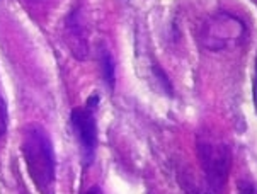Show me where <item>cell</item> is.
<instances>
[{
  "label": "cell",
  "mask_w": 257,
  "mask_h": 194,
  "mask_svg": "<svg viewBox=\"0 0 257 194\" xmlns=\"http://www.w3.org/2000/svg\"><path fill=\"white\" fill-rule=\"evenodd\" d=\"M23 155L28 167L29 177L41 194L55 192L56 162L51 140L46 129L39 124H33L26 129L23 141Z\"/></svg>",
  "instance_id": "obj_1"
},
{
  "label": "cell",
  "mask_w": 257,
  "mask_h": 194,
  "mask_svg": "<svg viewBox=\"0 0 257 194\" xmlns=\"http://www.w3.org/2000/svg\"><path fill=\"white\" fill-rule=\"evenodd\" d=\"M198 158L203 167L206 187L213 194H220L226 184L232 167V152L230 146L221 138H216L210 133L198 136Z\"/></svg>",
  "instance_id": "obj_2"
},
{
  "label": "cell",
  "mask_w": 257,
  "mask_h": 194,
  "mask_svg": "<svg viewBox=\"0 0 257 194\" xmlns=\"http://www.w3.org/2000/svg\"><path fill=\"white\" fill-rule=\"evenodd\" d=\"M247 28L238 17L228 12H218L204 23L201 29V43L211 51H223L242 45Z\"/></svg>",
  "instance_id": "obj_3"
},
{
  "label": "cell",
  "mask_w": 257,
  "mask_h": 194,
  "mask_svg": "<svg viewBox=\"0 0 257 194\" xmlns=\"http://www.w3.org/2000/svg\"><path fill=\"white\" fill-rule=\"evenodd\" d=\"M72 128L77 135L78 145L82 148V157L84 162L89 165L94 158L95 146H97V126H95V118L89 106L75 107L70 116Z\"/></svg>",
  "instance_id": "obj_4"
},
{
  "label": "cell",
  "mask_w": 257,
  "mask_h": 194,
  "mask_svg": "<svg viewBox=\"0 0 257 194\" xmlns=\"http://www.w3.org/2000/svg\"><path fill=\"white\" fill-rule=\"evenodd\" d=\"M67 29H68V45H70V48H72V53L75 55V58L78 60H85L87 43H85V38L82 36V28L77 19V14H72L70 19L67 21Z\"/></svg>",
  "instance_id": "obj_5"
},
{
  "label": "cell",
  "mask_w": 257,
  "mask_h": 194,
  "mask_svg": "<svg viewBox=\"0 0 257 194\" xmlns=\"http://www.w3.org/2000/svg\"><path fill=\"white\" fill-rule=\"evenodd\" d=\"M101 67H102L104 80H106V84L112 89V87H114V80H116V77H114V62H112L111 53L104 48V46H101Z\"/></svg>",
  "instance_id": "obj_6"
},
{
  "label": "cell",
  "mask_w": 257,
  "mask_h": 194,
  "mask_svg": "<svg viewBox=\"0 0 257 194\" xmlns=\"http://www.w3.org/2000/svg\"><path fill=\"white\" fill-rule=\"evenodd\" d=\"M7 131V106L0 94V136H4Z\"/></svg>",
  "instance_id": "obj_7"
},
{
  "label": "cell",
  "mask_w": 257,
  "mask_h": 194,
  "mask_svg": "<svg viewBox=\"0 0 257 194\" xmlns=\"http://www.w3.org/2000/svg\"><path fill=\"white\" fill-rule=\"evenodd\" d=\"M238 194H257V184L249 179L238 180Z\"/></svg>",
  "instance_id": "obj_8"
},
{
  "label": "cell",
  "mask_w": 257,
  "mask_h": 194,
  "mask_svg": "<svg viewBox=\"0 0 257 194\" xmlns=\"http://www.w3.org/2000/svg\"><path fill=\"white\" fill-rule=\"evenodd\" d=\"M87 194H102V191H101V189H99V187H92V189H90V191L87 192Z\"/></svg>",
  "instance_id": "obj_9"
},
{
  "label": "cell",
  "mask_w": 257,
  "mask_h": 194,
  "mask_svg": "<svg viewBox=\"0 0 257 194\" xmlns=\"http://www.w3.org/2000/svg\"><path fill=\"white\" fill-rule=\"evenodd\" d=\"M255 97H257V58H255Z\"/></svg>",
  "instance_id": "obj_10"
}]
</instances>
